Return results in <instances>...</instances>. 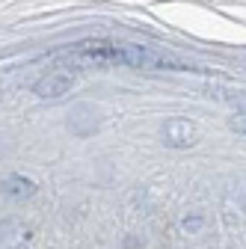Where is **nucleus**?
Segmentation results:
<instances>
[{"label": "nucleus", "mask_w": 246, "mask_h": 249, "mask_svg": "<svg viewBox=\"0 0 246 249\" xmlns=\"http://www.w3.org/2000/svg\"><path fill=\"white\" fill-rule=\"evenodd\" d=\"M228 128H231L234 134H246V113H234V116L228 119Z\"/></svg>", "instance_id": "423d86ee"}, {"label": "nucleus", "mask_w": 246, "mask_h": 249, "mask_svg": "<svg viewBox=\"0 0 246 249\" xmlns=\"http://www.w3.org/2000/svg\"><path fill=\"white\" fill-rule=\"evenodd\" d=\"M71 86H74V77L69 74V71H48L45 77H39L36 83H33V92L39 98H63L66 92H71Z\"/></svg>", "instance_id": "7ed1b4c3"}, {"label": "nucleus", "mask_w": 246, "mask_h": 249, "mask_svg": "<svg viewBox=\"0 0 246 249\" xmlns=\"http://www.w3.org/2000/svg\"><path fill=\"white\" fill-rule=\"evenodd\" d=\"M0 196H6L12 202H24L30 196H36V181L33 178H27V175H6V178H0Z\"/></svg>", "instance_id": "39448f33"}, {"label": "nucleus", "mask_w": 246, "mask_h": 249, "mask_svg": "<svg viewBox=\"0 0 246 249\" xmlns=\"http://www.w3.org/2000/svg\"><path fill=\"white\" fill-rule=\"evenodd\" d=\"M184 229H187V231H199L202 229V216H187V220H184Z\"/></svg>", "instance_id": "0eeeda50"}, {"label": "nucleus", "mask_w": 246, "mask_h": 249, "mask_svg": "<svg viewBox=\"0 0 246 249\" xmlns=\"http://www.w3.org/2000/svg\"><path fill=\"white\" fill-rule=\"evenodd\" d=\"M66 59L74 62V66H131V69L172 66V69H181L178 59L166 53H155L142 45H131V42H83L74 51H69Z\"/></svg>", "instance_id": "f257e3e1"}, {"label": "nucleus", "mask_w": 246, "mask_h": 249, "mask_svg": "<svg viewBox=\"0 0 246 249\" xmlns=\"http://www.w3.org/2000/svg\"><path fill=\"white\" fill-rule=\"evenodd\" d=\"M160 137H163V142H166L169 148H190V145H196V140H199V128H196L190 119L175 116V119H169V122L163 124Z\"/></svg>", "instance_id": "f03ea898"}, {"label": "nucleus", "mask_w": 246, "mask_h": 249, "mask_svg": "<svg viewBox=\"0 0 246 249\" xmlns=\"http://www.w3.org/2000/svg\"><path fill=\"white\" fill-rule=\"evenodd\" d=\"M30 240H33V231L21 220H3L0 223V249H27Z\"/></svg>", "instance_id": "20e7f679"}, {"label": "nucleus", "mask_w": 246, "mask_h": 249, "mask_svg": "<svg viewBox=\"0 0 246 249\" xmlns=\"http://www.w3.org/2000/svg\"><path fill=\"white\" fill-rule=\"evenodd\" d=\"M243 202H246V193H243Z\"/></svg>", "instance_id": "6e6552de"}]
</instances>
